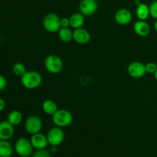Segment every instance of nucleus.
<instances>
[{"mask_svg":"<svg viewBox=\"0 0 157 157\" xmlns=\"http://www.w3.org/2000/svg\"><path fill=\"white\" fill-rule=\"evenodd\" d=\"M154 29L155 30H156V32H157V19L156 20V21H155L154 23Z\"/></svg>","mask_w":157,"mask_h":157,"instance_id":"c85d7f7f","label":"nucleus"},{"mask_svg":"<svg viewBox=\"0 0 157 157\" xmlns=\"http://www.w3.org/2000/svg\"><path fill=\"white\" fill-rule=\"evenodd\" d=\"M44 66L49 73L57 75L62 71L63 61L58 55H50L44 60Z\"/></svg>","mask_w":157,"mask_h":157,"instance_id":"39448f33","label":"nucleus"},{"mask_svg":"<svg viewBox=\"0 0 157 157\" xmlns=\"http://www.w3.org/2000/svg\"><path fill=\"white\" fill-rule=\"evenodd\" d=\"M136 14L139 20L145 21L150 15V7L147 4H145V3L141 2L139 6H136Z\"/></svg>","mask_w":157,"mask_h":157,"instance_id":"2eb2a0df","label":"nucleus"},{"mask_svg":"<svg viewBox=\"0 0 157 157\" xmlns=\"http://www.w3.org/2000/svg\"><path fill=\"white\" fill-rule=\"evenodd\" d=\"M14 149L20 157H29L33 153L34 147L31 140L21 137L16 140Z\"/></svg>","mask_w":157,"mask_h":157,"instance_id":"f03ea898","label":"nucleus"},{"mask_svg":"<svg viewBox=\"0 0 157 157\" xmlns=\"http://www.w3.org/2000/svg\"><path fill=\"white\" fill-rule=\"evenodd\" d=\"M13 153V147L8 140L0 141V156L11 157Z\"/></svg>","mask_w":157,"mask_h":157,"instance_id":"f3484780","label":"nucleus"},{"mask_svg":"<svg viewBox=\"0 0 157 157\" xmlns=\"http://www.w3.org/2000/svg\"><path fill=\"white\" fill-rule=\"evenodd\" d=\"M14 134V126L9 121H3L0 124V139L1 140H9Z\"/></svg>","mask_w":157,"mask_h":157,"instance_id":"ddd939ff","label":"nucleus"},{"mask_svg":"<svg viewBox=\"0 0 157 157\" xmlns=\"http://www.w3.org/2000/svg\"><path fill=\"white\" fill-rule=\"evenodd\" d=\"M127 72L130 77L133 78H141L146 75L145 64L140 61L130 63L127 67Z\"/></svg>","mask_w":157,"mask_h":157,"instance_id":"6e6552de","label":"nucleus"},{"mask_svg":"<svg viewBox=\"0 0 157 157\" xmlns=\"http://www.w3.org/2000/svg\"><path fill=\"white\" fill-rule=\"evenodd\" d=\"M132 17V13L129 9H121L115 13L114 19L118 25H127L131 21Z\"/></svg>","mask_w":157,"mask_h":157,"instance_id":"9d476101","label":"nucleus"},{"mask_svg":"<svg viewBox=\"0 0 157 157\" xmlns=\"http://www.w3.org/2000/svg\"><path fill=\"white\" fill-rule=\"evenodd\" d=\"M58 37L63 42H70L73 39V32L68 27L61 28L58 31Z\"/></svg>","mask_w":157,"mask_h":157,"instance_id":"6ab92c4d","label":"nucleus"},{"mask_svg":"<svg viewBox=\"0 0 157 157\" xmlns=\"http://www.w3.org/2000/svg\"><path fill=\"white\" fill-rule=\"evenodd\" d=\"M25 128L27 133L31 135L40 133L41 128H42L41 120L36 115H31L26 119Z\"/></svg>","mask_w":157,"mask_h":157,"instance_id":"0eeeda50","label":"nucleus"},{"mask_svg":"<svg viewBox=\"0 0 157 157\" xmlns=\"http://www.w3.org/2000/svg\"><path fill=\"white\" fill-rule=\"evenodd\" d=\"M8 121L13 126L18 125L22 121V114L18 110H12L8 116Z\"/></svg>","mask_w":157,"mask_h":157,"instance_id":"aec40b11","label":"nucleus"},{"mask_svg":"<svg viewBox=\"0 0 157 157\" xmlns=\"http://www.w3.org/2000/svg\"><path fill=\"white\" fill-rule=\"evenodd\" d=\"M146 71L148 74H154L157 70V64L154 62H149L145 64Z\"/></svg>","mask_w":157,"mask_h":157,"instance_id":"5701e85b","label":"nucleus"},{"mask_svg":"<svg viewBox=\"0 0 157 157\" xmlns=\"http://www.w3.org/2000/svg\"><path fill=\"white\" fill-rule=\"evenodd\" d=\"M32 157H51V153L45 149L37 150V151L34 153Z\"/></svg>","mask_w":157,"mask_h":157,"instance_id":"b1692460","label":"nucleus"},{"mask_svg":"<svg viewBox=\"0 0 157 157\" xmlns=\"http://www.w3.org/2000/svg\"><path fill=\"white\" fill-rule=\"evenodd\" d=\"M21 83L25 88L35 89L42 83V77L38 71H29L21 77Z\"/></svg>","mask_w":157,"mask_h":157,"instance_id":"f257e3e1","label":"nucleus"},{"mask_svg":"<svg viewBox=\"0 0 157 157\" xmlns=\"http://www.w3.org/2000/svg\"><path fill=\"white\" fill-rule=\"evenodd\" d=\"M153 75H154V78H155V79H156V81H157V70L156 71V72H155V73L153 74Z\"/></svg>","mask_w":157,"mask_h":157,"instance_id":"c756f323","label":"nucleus"},{"mask_svg":"<svg viewBox=\"0 0 157 157\" xmlns=\"http://www.w3.org/2000/svg\"><path fill=\"white\" fill-rule=\"evenodd\" d=\"M5 107H6V102H5V101L2 98H1L0 99V110L2 111L5 109Z\"/></svg>","mask_w":157,"mask_h":157,"instance_id":"bb28decb","label":"nucleus"},{"mask_svg":"<svg viewBox=\"0 0 157 157\" xmlns=\"http://www.w3.org/2000/svg\"><path fill=\"white\" fill-rule=\"evenodd\" d=\"M98 3L96 0H81L79 10L84 15H92L98 11Z\"/></svg>","mask_w":157,"mask_h":157,"instance_id":"1a4fd4ad","label":"nucleus"},{"mask_svg":"<svg viewBox=\"0 0 157 157\" xmlns=\"http://www.w3.org/2000/svg\"><path fill=\"white\" fill-rule=\"evenodd\" d=\"M7 86V81L3 75L0 76V90H3Z\"/></svg>","mask_w":157,"mask_h":157,"instance_id":"393cba45","label":"nucleus"},{"mask_svg":"<svg viewBox=\"0 0 157 157\" xmlns=\"http://www.w3.org/2000/svg\"><path fill=\"white\" fill-rule=\"evenodd\" d=\"M30 140L33 147L35 149H36V150H43V149H45L49 144L47 136H45V135L42 134L41 133H38L32 135V137H31Z\"/></svg>","mask_w":157,"mask_h":157,"instance_id":"9b49d317","label":"nucleus"},{"mask_svg":"<svg viewBox=\"0 0 157 157\" xmlns=\"http://www.w3.org/2000/svg\"><path fill=\"white\" fill-rule=\"evenodd\" d=\"M135 33L140 37H147L150 33V27L145 21L139 20L133 25Z\"/></svg>","mask_w":157,"mask_h":157,"instance_id":"4468645a","label":"nucleus"},{"mask_svg":"<svg viewBox=\"0 0 157 157\" xmlns=\"http://www.w3.org/2000/svg\"><path fill=\"white\" fill-rule=\"evenodd\" d=\"M70 25V19L67 18H61V28H67Z\"/></svg>","mask_w":157,"mask_h":157,"instance_id":"a878e982","label":"nucleus"},{"mask_svg":"<svg viewBox=\"0 0 157 157\" xmlns=\"http://www.w3.org/2000/svg\"><path fill=\"white\" fill-rule=\"evenodd\" d=\"M73 39L78 44H85L90 41V35L85 29L80 28L75 29L73 32Z\"/></svg>","mask_w":157,"mask_h":157,"instance_id":"f8f14e48","label":"nucleus"},{"mask_svg":"<svg viewBox=\"0 0 157 157\" xmlns=\"http://www.w3.org/2000/svg\"><path fill=\"white\" fill-rule=\"evenodd\" d=\"M12 71L16 76L21 78L27 72V71H26L25 65L24 64L21 62H17L12 67Z\"/></svg>","mask_w":157,"mask_h":157,"instance_id":"412c9836","label":"nucleus"},{"mask_svg":"<svg viewBox=\"0 0 157 157\" xmlns=\"http://www.w3.org/2000/svg\"><path fill=\"white\" fill-rule=\"evenodd\" d=\"M70 26L77 29L82 28L84 24V16L82 13H75L70 17Z\"/></svg>","mask_w":157,"mask_h":157,"instance_id":"dca6fc26","label":"nucleus"},{"mask_svg":"<svg viewBox=\"0 0 157 157\" xmlns=\"http://www.w3.org/2000/svg\"><path fill=\"white\" fill-rule=\"evenodd\" d=\"M42 110L46 114L54 115L58 110L56 103L52 100H45L42 104Z\"/></svg>","mask_w":157,"mask_h":157,"instance_id":"a211bd4d","label":"nucleus"},{"mask_svg":"<svg viewBox=\"0 0 157 157\" xmlns=\"http://www.w3.org/2000/svg\"><path fill=\"white\" fill-rule=\"evenodd\" d=\"M64 132L61 127H53L48 132L47 137L49 145L52 147H58L61 145L64 140Z\"/></svg>","mask_w":157,"mask_h":157,"instance_id":"423d86ee","label":"nucleus"},{"mask_svg":"<svg viewBox=\"0 0 157 157\" xmlns=\"http://www.w3.org/2000/svg\"><path fill=\"white\" fill-rule=\"evenodd\" d=\"M43 27L47 32L54 33L59 31L61 29V18L57 14L51 13L47 14L43 19Z\"/></svg>","mask_w":157,"mask_h":157,"instance_id":"7ed1b4c3","label":"nucleus"},{"mask_svg":"<svg viewBox=\"0 0 157 157\" xmlns=\"http://www.w3.org/2000/svg\"><path fill=\"white\" fill-rule=\"evenodd\" d=\"M53 123L59 127H65L70 125L73 121V116L68 110L61 109L58 110L56 113L52 115Z\"/></svg>","mask_w":157,"mask_h":157,"instance_id":"20e7f679","label":"nucleus"},{"mask_svg":"<svg viewBox=\"0 0 157 157\" xmlns=\"http://www.w3.org/2000/svg\"><path fill=\"white\" fill-rule=\"evenodd\" d=\"M149 7H150V16L156 20L157 19V1L153 2Z\"/></svg>","mask_w":157,"mask_h":157,"instance_id":"4be33fe9","label":"nucleus"},{"mask_svg":"<svg viewBox=\"0 0 157 157\" xmlns=\"http://www.w3.org/2000/svg\"><path fill=\"white\" fill-rule=\"evenodd\" d=\"M134 3H135V5H136V6H139V5H140V3H141V2H140V1H139V0H136V1H135V2H134Z\"/></svg>","mask_w":157,"mask_h":157,"instance_id":"cd10ccee","label":"nucleus"}]
</instances>
